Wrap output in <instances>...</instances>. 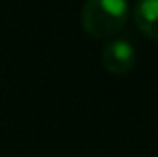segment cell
Here are the masks:
<instances>
[{"mask_svg":"<svg viewBox=\"0 0 158 157\" xmlns=\"http://www.w3.org/2000/svg\"><path fill=\"white\" fill-rule=\"evenodd\" d=\"M128 14L126 0H86L80 18L84 28L94 36H112L124 26Z\"/></svg>","mask_w":158,"mask_h":157,"instance_id":"1","label":"cell"},{"mask_svg":"<svg viewBox=\"0 0 158 157\" xmlns=\"http://www.w3.org/2000/svg\"><path fill=\"white\" fill-rule=\"evenodd\" d=\"M136 52L134 47H132L128 40L122 38H114L102 48V63L110 73H116V75H122V73L130 71L132 65H134Z\"/></svg>","mask_w":158,"mask_h":157,"instance_id":"2","label":"cell"},{"mask_svg":"<svg viewBox=\"0 0 158 157\" xmlns=\"http://www.w3.org/2000/svg\"><path fill=\"white\" fill-rule=\"evenodd\" d=\"M134 18L142 32L158 38V0H136Z\"/></svg>","mask_w":158,"mask_h":157,"instance_id":"3","label":"cell"}]
</instances>
